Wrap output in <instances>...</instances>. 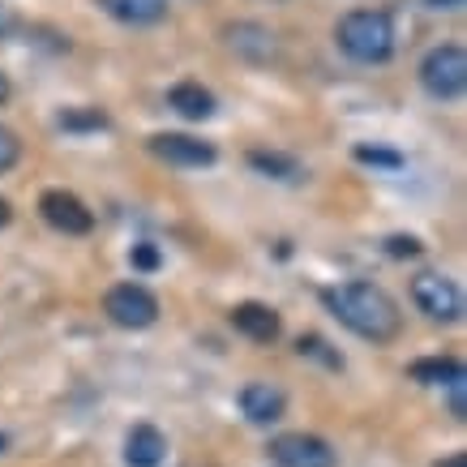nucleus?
<instances>
[{
	"mask_svg": "<svg viewBox=\"0 0 467 467\" xmlns=\"http://www.w3.org/2000/svg\"><path fill=\"white\" fill-rule=\"evenodd\" d=\"M9 90H14V86H9V78H5V73H0V103L9 99Z\"/></svg>",
	"mask_w": 467,
	"mask_h": 467,
	"instance_id": "cd10ccee",
	"label": "nucleus"
},
{
	"mask_svg": "<svg viewBox=\"0 0 467 467\" xmlns=\"http://www.w3.org/2000/svg\"><path fill=\"white\" fill-rule=\"evenodd\" d=\"M411 300H416L420 313H429L433 322H459V317H463V292H459V284L446 279V275H433V270L411 279Z\"/></svg>",
	"mask_w": 467,
	"mask_h": 467,
	"instance_id": "39448f33",
	"label": "nucleus"
},
{
	"mask_svg": "<svg viewBox=\"0 0 467 467\" xmlns=\"http://www.w3.org/2000/svg\"><path fill=\"white\" fill-rule=\"evenodd\" d=\"M5 446H9V441H5V433H0V451H5Z\"/></svg>",
	"mask_w": 467,
	"mask_h": 467,
	"instance_id": "c85d7f7f",
	"label": "nucleus"
},
{
	"mask_svg": "<svg viewBox=\"0 0 467 467\" xmlns=\"http://www.w3.org/2000/svg\"><path fill=\"white\" fill-rule=\"evenodd\" d=\"M9 26H14V14H9V5H0V35H9Z\"/></svg>",
	"mask_w": 467,
	"mask_h": 467,
	"instance_id": "b1692460",
	"label": "nucleus"
},
{
	"mask_svg": "<svg viewBox=\"0 0 467 467\" xmlns=\"http://www.w3.org/2000/svg\"><path fill=\"white\" fill-rule=\"evenodd\" d=\"M146 146H150V155L171 163V168H211L214 163V146L202 138H189V133H155Z\"/></svg>",
	"mask_w": 467,
	"mask_h": 467,
	"instance_id": "6e6552de",
	"label": "nucleus"
},
{
	"mask_svg": "<svg viewBox=\"0 0 467 467\" xmlns=\"http://www.w3.org/2000/svg\"><path fill=\"white\" fill-rule=\"evenodd\" d=\"M270 459L279 467H335V451L326 438L313 433H284L270 441Z\"/></svg>",
	"mask_w": 467,
	"mask_h": 467,
	"instance_id": "0eeeda50",
	"label": "nucleus"
},
{
	"mask_svg": "<svg viewBox=\"0 0 467 467\" xmlns=\"http://www.w3.org/2000/svg\"><path fill=\"white\" fill-rule=\"evenodd\" d=\"M335 43L356 65H386L395 57V22L386 9H352L339 17Z\"/></svg>",
	"mask_w": 467,
	"mask_h": 467,
	"instance_id": "f03ea898",
	"label": "nucleus"
},
{
	"mask_svg": "<svg viewBox=\"0 0 467 467\" xmlns=\"http://www.w3.org/2000/svg\"><path fill=\"white\" fill-rule=\"evenodd\" d=\"M433 467H467V454L459 451V454H451V459H441V463H433Z\"/></svg>",
	"mask_w": 467,
	"mask_h": 467,
	"instance_id": "393cba45",
	"label": "nucleus"
},
{
	"mask_svg": "<svg viewBox=\"0 0 467 467\" xmlns=\"http://www.w3.org/2000/svg\"><path fill=\"white\" fill-rule=\"evenodd\" d=\"M300 356H322L330 368H343V356H335V352H326V343L317 339V335H309V339H300Z\"/></svg>",
	"mask_w": 467,
	"mask_h": 467,
	"instance_id": "aec40b11",
	"label": "nucleus"
},
{
	"mask_svg": "<svg viewBox=\"0 0 467 467\" xmlns=\"http://www.w3.org/2000/svg\"><path fill=\"white\" fill-rule=\"evenodd\" d=\"M356 163H368V168H386V171H399L408 159L399 155V150H390V146H378V142H356Z\"/></svg>",
	"mask_w": 467,
	"mask_h": 467,
	"instance_id": "a211bd4d",
	"label": "nucleus"
},
{
	"mask_svg": "<svg viewBox=\"0 0 467 467\" xmlns=\"http://www.w3.org/2000/svg\"><path fill=\"white\" fill-rule=\"evenodd\" d=\"M39 214L57 232H65V236H86L95 227V211L78 193H69V189H47L39 198Z\"/></svg>",
	"mask_w": 467,
	"mask_h": 467,
	"instance_id": "423d86ee",
	"label": "nucleus"
},
{
	"mask_svg": "<svg viewBox=\"0 0 467 467\" xmlns=\"http://www.w3.org/2000/svg\"><path fill=\"white\" fill-rule=\"evenodd\" d=\"M17 159H22V142H17V133L0 125V171H9Z\"/></svg>",
	"mask_w": 467,
	"mask_h": 467,
	"instance_id": "6ab92c4d",
	"label": "nucleus"
},
{
	"mask_svg": "<svg viewBox=\"0 0 467 467\" xmlns=\"http://www.w3.org/2000/svg\"><path fill=\"white\" fill-rule=\"evenodd\" d=\"M451 411L459 416V420H463V382H454V386H451Z\"/></svg>",
	"mask_w": 467,
	"mask_h": 467,
	"instance_id": "5701e85b",
	"label": "nucleus"
},
{
	"mask_svg": "<svg viewBox=\"0 0 467 467\" xmlns=\"http://www.w3.org/2000/svg\"><path fill=\"white\" fill-rule=\"evenodd\" d=\"M429 9H459V5H463V0H425Z\"/></svg>",
	"mask_w": 467,
	"mask_h": 467,
	"instance_id": "a878e982",
	"label": "nucleus"
},
{
	"mask_svg": "<svg viewBox=\"0 0 467 467\" xmlns=\"http://www.w3.org/2000/svg\"><path fill=\"white\" fill-rule=\"evenodd\" d=\"M9 219H14V206H9V202H5V198H0V227H5V223H9Z\"/></svg>",
	"mask_w": 467,
	"mask_h": 467,
	"instance_id": "bb28decb",
	"label": "nucleus"
},
{
	"mask_svg": "<svg viewBox=\"0 0 467 467\" xmlns=\"http://www.w3.org/2000/svg\"><path fill=\"white\" fill-rule=\"evenodd\" d=\"M133 266H138V270H155L159 266V249H155V244H133Z\"/></svg>",
	"mask_w": 467,
	"mask_h": 467,
	"instance_id": "4be33fe9",
	"label": "nucleus"
},
{
	"mask_svg": "<svg viewBox=\"0 0 467 467\" xmlns=\"http://www.w3.org/2000/svg\"><path fill=\"white\" fill-rule=\"evenodd\" d=\"M232 326L254 343H275L279 339V313L270 309V305H257V300L236 305V309H232Z\"/></svg>",
	"mask_w": 467,
	"mask_h": 467,
	"instance_id": "9b49d317",
	"label": "nucleus"
},
{
	"mask_svg": "<svg viewBox=\"0 0 467 467\" xmlns=\"http://www.w3.org/2000/svg\"><path fill=\"white\" fill-rule=\"evenodd\" d=\"M411 378L425 386H454V382H463V365L454 356H429V360L411 365Z\"/></svg>",
	"mask_w": 467,
	"mask_h": 467,
	"instance_id": "2eb2a0df",
	"label": "nucleus"
},
{
	"mask_svg": "<svg viewBox=\"0 0 467 467\" xmlns=\"http://www.w3.org/2000/svg\"><path fill=\"white\" fill-rule=\"evenodd\" d=\"M386 254L390 257H416L420 254V241H416V236H390V241H386Z\"/></svg>",
	"mask_w": 467,
	"mask_h": 467,
	"instance_id": "412c9836",
	"label": "nucleus"
},
{
	"mask_svg": "<svg viewBox=\"0 0 467 467\" xmlns=\"http://www.w3.org/2000/svg\"><path fill=\"white\" fill-rule=\"evenodd\" d=\"M168 108L184 120H211L214 116V95L202 82H176L168 90Z\"/></svg>",
	"mask_w": 467,
	"mask_h": 467,
	"instance_id": "4468645a",
	"label": "nucleus"
},
{
	"mask_svg": "<svg viewBox=\"0 0 467 467\" xmlns=\"http://www.w3.org/2000/svg\"><path fill=\"white\" fill-rule=\"evenodd\" d=\"M322 305L335 313L352 335H360V339H368V343H390L399 335V326H403L395 300L386 296L378 284H365V279L326 287Z\"/></svg>",
	"mask_w": 467,
	"mask_h": 467,
	"instance_id": "f257e3e1",
	"label": "nucleus"
},
{
	"mask_svg": "<svg viewBox=\"0 0 467 467\" xmlns=\"http://www.w3.org/2000/svg\"><path fill=\"white\" fill-rule=\"evenodd\" d=\"M60 129L65 133H99V129H108V112L103 108H69V112H60Z\"/></svg>",
	"mask_w": 467,
	"mask_h": 467,
	"instance_id": "f3484780",
	"label": "nucleus"
},
{
	"mask_svg": "<svg viewBox=\"0 0 467 467\" xmlns=\"http://www.w3.org/2000/svg\"><path fill=\"white\" fill-rule=\"evenodd\" d=\"M416 73H420V86L433 99H459L467 90V52L459 43H441V47L425 52Z\"/></svg>",
	"mask_w": 467,
	"mask_h": 467,
	"instance_id": "7ed1b4c3",
	"label": "nucleus"
},
{
	"mask_svg": "<svg viewBox=\"0 0 467 467\" xmlns=\"http://www.w3.org/2000/svg\"><path fill=\"white\" fill-rule=\"evenodd\" d=\"M95 5L125 26H155L168 17V0H95Z\"/></svg>",
	"mask_w": 467,
	"mask_h": 467,
	"instance_id": "ddd939ff",
	"label": "nucleus"
},
{
	"mask_svg": "<svg viewBox=\"0 0 467 467\" xmlns=\"http://www.w3.org/2000/svg\"><path fill=\"white\" fill-rule=\"evenodd\" d=\"M168 454V441L155 425H133L125 438V463L129 467H159Z\"/></svg>",
	"mask_w": 467,
	"mask_h": 467,
	"instance_id": "f8f14e48",
	"label": "nucleus"
},
{
	"mask_svg": "<svg viewBox=\"0 0 467 467\" xmlns=\"http://www.w3.org/2000/svg\"><path fill=\"white\" fill-rule=\"evenodd\" d=\"M249 168H257L270 181H300L305 171L292 155H279V150H249Z\"/></svg>",
	"mask_w": 467,
	"mask_h": 467,
	"instance_id": "dca6fc26",
	"label": "nucleus"
},
{
	"mask_svg": "<svg viewBox=\"0 0 467 467\" xmlns=\"http://www.w3.org/2000/svg\"><path fill=\"white\" fill-rule=\"evenodd\" d=\"M287 408V395L275 382H249L241 390V411L254 425H275Z\"/></svg>",
	"mask_w": 467,
	"mask_h": 467,
	"instance_id": "9d476101",
	"label": "nucleus"
},
{
	"mask_svg": "<svg viewBox=\"0 0 467 467\" xmlns=\"http://www.w3.org/2000/svg\"><path fill=\"white\" fill-rule=\"evenodd\" d=\"M223 43L236 52V57H244V60H270L275 57V35H270L262 22H232V26H223Z\"/></svg>",
	"mask_w": 467,
	"mask_h": 467,
	"instance_id": "1a4fd4ad",
	"label": "nucleus"
},
{
	"mask_svg": "<svg viewBox=\"0 0 467 467\" xmlns=\"http://www.w3.org/2000/svg\"><path fill=\"white\" fill-rule=\"evenodd\" d=\"M103 313H108L116 326H125V330H146V326H155V317H159V300H155V292L142 284H116V287H108V296H103Z\"/></svg>",
	"mask_w": 467,
	"mask_h": 467,
	"instance_id": "20e7f679",
	"label": "nucleus"
}]
</instances>
